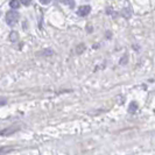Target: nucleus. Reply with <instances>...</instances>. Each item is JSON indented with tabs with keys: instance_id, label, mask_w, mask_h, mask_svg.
<instances>
[{
	"instance_id": "obj_1",
	"label": "nucleus",
	"mask_w": 155,
	"mask_h": 155,
	"mask_svg": "<svg viewBox=\"0 0 155 155\" xmlns=\"http://www.w3.org/2000/svg\"><path fill=\"white\" fill-rule=\"evenodd\" d=\"M6 21L9 26H15L16 22L19 21V14L14 11H9L6 14Z\"/></svg>"
},
{
	"instance_id": "obj_2",
	"label": "nucleus",
	"mask_w": 155,
	"mask_h": 155,
	"mask_svg": "<svg viewBox=\"0 0 155 155\" xmlns=\"http://www.w3.org/2000/svg\"><path fill=\"white\" fill-rule=\"evenodd\" d=\"M19 131V127L13 126V127H7V128H4L2 131H0V135L1 137H8L11 134H14L15 132Z\"/></svg>"
},
{
	"instance_id": "obj_3",
	"label": "nucleus",
	"mask_w": 155,
	"mask_h": 155,
	"mask_svg": "<svg viewBox=\"0 0 155 155\" xmlns=\"http://www.w3.org/2000/svg\"><path fill=\"white\" fill-rule=\"evenodd\" d=\"M91 12V7L89 5H83L77 9V14L79 16H86Z\"/></svg>"
},
{
	"instance_id": "obj_4",
	"label": "nucleus",
	"mask_w": 155,
	"mask_h": 155,
	"mask_svg": "<svg viewBox=\"0 0 155 155\" xmlns=\"http://www.w3.org/2000/svg\"><path fill=\"white\" fill-rule=\"evenodd\" d=\"M137 110H138V104H137L135 101H132V103L130 104V106H128V112H130V113H134Z\"/></svg>"
},
{
	"instance_id": "obj_5",
	"label": "nucleus",
	"mask_w": 155,
	"mask_h": 155,
	"mask_svg": "<svg viewBox=\"0 0 155 155\" xmlns=\"http://www.w3.org/2000/svg\"><path fill=\"white\" fill-rule=\"evenodd\" d=\"M19 40V34L16 33V31H12L11 34H9V41H12V42H16Z\"/></svg>"
},
{
	"instance_id": "obj_6",
	"label": "nucleus",
	"mask_w": 155,
	"mask_h": 155,
	"mask_svg": "<svg viewBox=\"0 0 155 155\" xmlns=\"http://www.w3.org/2000/svg\"><path fill=\"white\" fill-rule=\"evenodd\" d=\"M63 4H65L67 6H69V7H75V0H62Z\"/></svg>"
},
{
	"instance_id": "obj_7",
	"label": "nucleus",
	"mask_w": 155,
	"mask_h": 155,
	"mask_svg": "<svg viewBox=\"0 0 155 155\" xmlns=\"http://www.w3.org/2000/svg\"><path fill=\"white\" fill-rule=\"evenodd\" d=\"M19 0H11V2H9V6L13 8V9H15V8L19 7Z\"/></svg>"
},
{
	"instance_id": "obj_8",
	"label": "nucleus",
	"mask_w": 155,
	"mask_h": 155,
	"mask_svg": "<svg viewBox=\"0 0 155 155\" xmlns=\"http://www.w3.org/2000/svg\"><path fill=\"white\" fill-rule=\"evenodd\" d=\"M6 103H7V99H6V98H0V106L5 105Z\"/></svg>"
},
{
	"instance_id": "obj_9",
	"label": "nucleus",
	"mask_w": 155,
	"mask_h": 155,
	"mask_svg": "<svg viewBox=\"0 0 155 155\" xmlns=\"http://www.w3.org/2000/svg\"><path fill=\"white\" fill-rule=\"evenodd\" d=\"M20 1H21V4H23V5H26V6H27V5H29V4H31V0H20Z\"/></svg>"
},
{
	"instance_id": "obj_10",
	"label": "nucleus",
	"mask_w": 155,
	"mask_h": 155,
	"mask_svg": "<svg viewBox=\"0 0 155 155\" xmlns=\"http://www.w3.org/2000/svg\"><path fill=\"white\" fill-rule=\"evenodd\" d=\"M84 48H85V47H84V45H81V47H79V48L77 47V53H78V54H81V51H82Z\"/></svg>"
},
{
	"instance_id": "obj_11",
	"label": "nucleus",
	"mask_w": 155,
	"mask_h": 155,
	"mask_svg": "<svg viewBox=\"0 0 155 155\" xmlns=\"http://www.w3.org/2000/svg\"><path fill=\"white\" fill-rule=\"evenodd\" d=\"M40 1H41L42 4H45V5H47V4H49V2L51 1V0H40Z\"/></svg>"
}]
</instances>
